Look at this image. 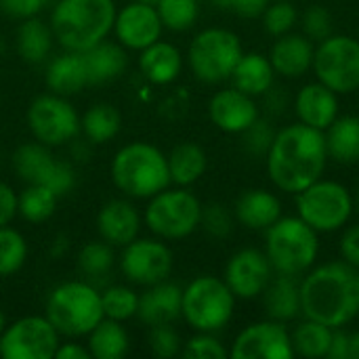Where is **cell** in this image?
Here are the masks:
<instances>
[{
    "instance_id": "obj_5",
    "label": "cell",
    "mask_w": 359,
    "mask_h": 359,
    "mask_svg": "<svg viewBox=\"0 0 359 359\" xmlns=\"http://www.w3.org/2000/svg\"><path fill=\"white\" fill-rule=\"evenodd\" d=\"M265 255L273 267V273L305 276L318 261L320 238L299 215L280 217L269 229H265Z\"/></svg>"
},
{
    "instance_id": "obj_19",
    "label": "cell",
    "mask_w": 359,
    "mask_h": 359,
    "mask_svg": "<svg viewBox=\"0 0 359 359\" xmlns=\"http://www.w3.org/2000/svg\"><path fill=\"white\" fill-rule=\"evenodd\" d=\"M208 118L219 130L229 135H242L257 118H261V109L255 97L231 86L217 90L210 97Z\"/></svg>"
},
{
    "instance_id": "obj_9",
    "label": "cell",
    "mask_w": 359,
    "mask_h": 359,
    "mask_svg": "<svg viewBox=\"0 0 359 359\" xmlns=\"http://www.w3.org/2000/svg\"><path fill=\"white\" fill-rule=\"evenodd\" d=\"M299 217L318 233H332L343 229L353 210V194L339 181L318 179L297 194Z\"/></svg>"
},
{
    "instance_id": "obj_3",
    "label": "cell",
    "mask_w": 359,
    "mask_h": 359,
    "mask_svg": "<svg viewBox=\"0 0 359 359\" xmlns=\"http://www.w3.org/2000/svg\"><path fill=\"white\" fill-rule=\"evenodd\" d=\"M114 0H59L50 13V29L65 50H88L105 40L116 21Z\"/></svg>"
},
{
    "instance_id": "obj_1",
    "label": "cell",
    "mask_w": 359,
    "mask_h": 359,
    "mask_svg": "<svg viewBox=\"0 0 359 359\" xmlns=\"http://www.w3.org/2000/svg\"><path fill=\"white\" fill-rule=\"evenodd\" d=\"M324 133L303 122L276 130L273 143L265 156L271 183L286 194H299L318 179L328 166Z\"/></svg>"
},
{
    "instance_id": "obj_47",
    "label": "cell",
    "mask_w": 359,
    "mask_h": 359,
    "mask_svg": "<svg viewBox=\"0 0 359 359\" xmlns=\"http://www.w3.org/2000/svg\"><path fill=\"white\" fill-rule=\"evenodd\" d=\"M210 2L221 11H229V13L244 17V19L261 17L269 4V0H210Z\"/></svg>"
},
{
    "instance_id": "obj_6",
    "label": "cell",
    "mask_w": 359,
    "mask_h": 359,
    "mask_svg": "<svg viewBox=\"0 0 359 359\" xmlns=\"http://www.w3.org/2000/svg\"><path fill=\"white\" fill-rule=\"evenodd\" d=\"M44 316L59 334L69 339L86 337L105 318L101 292L88 282H63L50 290Z\"/></svg>"
},
{
    "instance_id": "obj_7",
    "label": "cell",
    "mask_w": 359,
    "mask_h": 359,
    "mask_svg": "<svg viewBox=\"0 0 359 359\" xmlns=\"http://www.w3.org/2000/svg\"><path fill=\"white\" fill-rule=\"evenodd\" d=\"M236 311V294L225 280L215 276H200L183 288L181 318L196 332L223 330Z\"/></svg>"
},
{
    "instance_id": "obj_46",
    "label": "cell",
    "mask_w": 359,
    "mask_h": 359,
    "mask_svg": "<svg viewBox=\"0 0 359 359\" xmlns=\"http://www.w3.org/2000/svg\"><path fill=\"white\" fill-rule=\"evenodd\" d=\"M147 343H149L151 353L160 359H170L181 353V337L170 324L151 326Z\"/></svg>"
},
{
    "instance_id": "obj_58",
    "label": "cell",
    "mask_w": 359,
    "mask_h": 359,
    "mask_svg": "<svg viewBox=\"0 0 359 359\" xmlns=\"http://www.w3.org/2000/svg\"><path fill=\"white\" fill-rule=\"evenodd\" d=\"M292 2H294V0H292Z\"/></svg>"
},
{
    "instance_id": "obj_48",
    "label": "cell",
    "mask_w": 359,
    "mask_h": 359,
    "mask_svg": "<svg viewBox=\"0 0 359 359\" xmlns=\"http://www.w3.org/2000/svg\"><path fill=\"white\" fill-rule=\"evenodd\" d=\"M46 0H0V11L13 19H29L36 17Z\"/></svg>"
},
{
    "instance_id": "obj_55",
    "label": "cell",
    "mask_w": 359,
    "mask_h": 359,
    "mask_svg": "<svg viewBox=\"0 0 359 359\" xmlns=\"http://www.w3.org/2000/svg\"><path fill=\"white\" fill-rule=\"evenodd\" d=\"M353 210L359 215V187L358 191H355V196H353Z\"/></svg>"
},
{
    "instance_id": "obj_18",
    "label": "cell",
    "mask_w": 359,
    "mask_h": 359,
    "mask_svg": "<svg viewBox=\"0 0 359 359\" xmlns=\"http://www.w3.org/2000/svg\"><path fill=\"white\" fill-rule=\"evenodd\" d=\"M162 29H164V25L160 21V15H158L156 6H151V4L133 0L130 4L122 6L116 13L114 34H116V40L124 48L143 50L149 44H154L156 40H160Z\"/></svg>"
},
{
    "instance_id": "obj_24",
    "label": "cell",
    "mask_w": 359,
    "mask_h": 359,
    "mask_svg": "<svg viewBox=\"0 0 359 359\" xmlns=\"http://www.w3.org/2000/svg\"><path fill=\"white\" fill-rule=\"evenodd\" d=\"M233 217L246 229L265 231L282 217V202L269 189H246L236 200Z\"/></svg>"
},
{
    "instance_id": "obj_10",
    "label": "cell",
    "mask_w": 359,
    "mask_h": 359,
    "mask_svg": "<svg viewBox=\"0 0 359 359\" xmlns=\"http://www.w3.org/2000/svg\"><path fill=\"white\" fill-rule=\"evenodd\" d=\"M202 202L187 187L164 189L149 198L143 221L160 240H183L200 227Z\"/></svg>"
},
{
    "instance_id": "obj_34",
    "label": "cell",
    "mask_w": 359,
    "mask_h": 359,
    "mask_svg": "<svg viewBox=\"0 0 359 359\" xmlns=\"http://www.w3.org/2000/svg\"><path fill=\"white\" fill-rule=\"evenodd\" d=\"M332 330L316 320H303L290 330V341L294 355L305 359H324L332 341Z\"/></svg>"
},
{
    "instance_id": "obj_2",
    "label": "cell",
    "mask_w": 359,
    "mask_h": 359,
    "mask_svg": "<svg viewBox=\"0 0 359 359\" xmlns=\"http://www.w3.org/2000/svg\"><path fill=\"white\" fill-rule=\"evenodd\" d=\"M301 316L343 328L359 316V269L345 261L311 267L301 276Z\"/></svg>"
},
{
    "instance_id": "obj_20",
    "label": "cell",
    "mask_w": 359,
    "mask_h": 359,
    "mask_svg": "<svg viewBox=\"0 0 359 359\" xmlns=\"http://www.w3.org/2000/svg\"><path fill=\"white\" fill-rule=\"evenodd\" d=\"M313 55H316L313 40H309L305 34L288 32L276 38L267 57L276 69V76L297 80V78H303L307 72H311Z\"/></svg>"
},
{
    "instance_id": "obj_33",
    "label": "cell",
    "mask_w": 359,
    "mask_h": 359,
    "mask_svg": "<svg viewBox=\"0 0 359 359\" xmlns=\"http://www.w3.org/2000/svg\"><path fill=\"white\" fill-rule=\"evenodd\" d=\"M53 29L36 17L23 19L17 29V50L27 63H42L53 48Z\"/></svg>"
},
{
    "instance_id": "obj_14",
    "label": "cell",
    "mask_w": 359,
    "mask_h": 359,
    "mask_svg": "<svg viewBox=\"0 0 359 359\" xmlns=\"http://www.w3.org/2000/svg\"><path fill=\"white\" fill-rule=\"evenodd\" d=\"M13 166L25 183L48 187L59 198L69 194L76 185L72 164L55 158L44 143H25L13 154Z\"/></svg>"
},
{
    "instance_id": "obj_35",
    "label": "cell",
    "mask_w": 359,
    "mask_h": 359,
    "mask_svg": "<svg viewBox=\"0 0 359 359\" xmlns=\"http://www.w3.org/2000/svg\"><path fill=\"white\" fill-rule=\"evenodd\" d=\"M122 126V116L111 103H95L80 118V130H84L90 143L111 141Z\"/></svg>"
},
{
    "instance_id": "obj_31",
    "label": "cell",
    "mask_w": 359,
    "mask_h": 359,
    "mask_svg": "<svg viewBox=\"0 0 359 359\" xmlns=\"http://www.w3.org/2000/svg\"><path fill=\"white\" fill-rule=\"evenodd\" d=\"M166 160H168L170 181L179 187H189L198 183L208 168L206 151L198 143H189V141L175 145L172 151L166 156Z\"/></svg>"
},
{
    "instance_id": "obj_53",
    "label": "cell",
    "mask_w": 359,
    "mask_h": 359,
    "mask_svg": "<svg viewBox=\"0 0 359 359\" xmlns=\"http://www.w3.org/2000/svg\"><path fill=\"white\" fill-rule=\"evenodd\" d=\"M53 359H93L88 347L80 343H59Z\"/></svg>"
},
{
    "instance_id": "obj_42",
    "label": "cell",
    "mask_w": 359,
    "mask_h": 359,
    "mask_svg": "<svg viewBox=\"0 0 359 359\" xmlns=\"http://www.w3.org/2000/svg\"><path fill=\"white\" fill-rule=\"evenodd\" d=\"M200 227L215 240H225L231 236L236 227V217L233 210H229L221 202H210L202 206V217H200Z\"/></svg>"
},
{
    "instance_id": "obj_11",
    "label": "cell",
    "mask_w": 359,
    "mask_h": 359,
    "mask_svg": "<svg viewBox=\"0 0 359 359\" xmlns=\"http://www.w3.org/2000/svg\"><path fill=\"white\" fill-rule=\"evenodd\" d=\"M311 69L337 95L359 90V40L347 34H330L318 42Z\"/></svg>"
},
{
    "instance_id": "obj_41",
    "label": "cell",
    "mask_w": 359,
    "mask_h": 359,
    "mask_svg": "<svg viewBox=\"0 0 359 359\" xmlns=\"http://www.w3.org/2000/svg\"><path fill=\"white\" fill-rule=\"evenodd\" d=\"M261 19L265 32L278 38L294 29V25L299 23V11L292 0H269Z\"/></svg>"
},
{
    "instance_id": "obj_21",
    "label": "cell",
    "mask_w": 359,
    "mask_h": 359,
    "mask_svg": "<svg viewBox=\"0 0 359 359\" xmlns=\"http://www.w3.org/2000/svg\"><path fill=\"white\" fill-rule=\"evenodd\" d=\"M294 111L299 122L324 133L339 118V95L320 80L309 82L297 90Z\"/></svg>"
},
{
    "instance_id": "obj_30",
    "label": "cell",
    "mask_w": 359,
    "mask_h": 359,
    "mask_svg": "<svg viewBox=\"0 0 359 359\" xmlns=\"http://www.w3.org/2000/svg\"><path fill=\"white\" fill-rule=\"evenodd\" d=\"M328 158L337 164L359 162V116H339L326 130Z\"/></svg>"
},
{
    "instance_id": "obj_57",
    "label": "cell",
    "mask_w": 359,
    "mask_h": 359,
    "mask_svg": "<svg viewBox=\"0 0 359 359\" xmlns=\"http://www.w3.org/2000/svg\"><path fill=\"white\" fill-rule=\"evenodd\" d=\"M4 328H6V324H4V316H2V311H0V334H2Z\"/></svg>"
},
{
    "instance_id": "obj_16",
    "label": "cell",
    "mask_w": 359,
    "mask_h": 359,
    "mask_svg": "<svg viewBox=\"0 0 359 359\" xmlns=\"http://www.w3.org/2000/svg\"><path fill=\"white\" fill-rule=\"evenodd\" d=\"M229 355L233 359H292L290 330L276 320L250 324L236 337Z\"/></svg>"
},
{
    "instance_id": "obj_25",
    "label": "cell",
    "mask_w": 359,
    "mask_h": 359,
    "mask_svg": "<svg viewBox=\"0 0 359 359\" xmlns=\"http://www.w3.org/2000/svg\"><path fill=\"white\" fill-rule=\"evenodd\" d=\"M261 297L269 320L288 324L301 318V278L278 273Z\"/></svg>"
},
{
    "instance_id": "obj_43",
    "label": "cell",
    "mask_w": 359,
    "mask_h": 359,
    "mask_svg": "<svg viewBox=\"0 0 359 359\" xmlns=\"http://www.w3.org/2000/svg\"><path fill=\"white\" fill-rule=\"evenodd\" d=\"M301 27H303V34L313 40L316 44L326 40L330 34H334V21H332V15L326 6L322 4H313L309 6L301 17Z\"/></svg>"
},
{
    "instance_id": "obj_15",
    "label": "cell",
    "mask_w": 359,
    "mask_h": 359,
    "mask_svg": "<svg viewBox=\"0 0 359 359\" xmlns=\"http://www.w3.org/2000/svg\"><path fill=\"white\" fill-rule=\"evenodd\" d=\"M120 269L128 282L149 288L168 280L172 271V250L164 242H160V238L133 240L124 246Z\"/></svg>"
},
{
    "instance_id": "obj_36",
    "label": "cell",
    "mask_w": 359,
    "mask_h": 359,
    "mask_svg": "<svg viewBox=\"0 0 359 359\" xmlns=\"http://www.w3.org/2000/svg\"><path fill=\"white\" fill-rule=\"evenodd\" d=\"M59 196L44 185L27 183V187L17 196V212L29 223H44L53 217Z\"/></svg>"
},
{
    "instance_id": "obj_23",
    "label": "cell",
    "mask_w": 359,
    "mask_h": 359,
    "mask_svg": "<svg viewBox=\"0 0 359 359\" xmlns=\"http://www.w3.org/2000/svg\"><path fill=\"white\" fill-rule=\"evenodd\" d=\"M181 301H183V288L179 284H172L168 280L149 286L147 292L139 297V320L143 324L160 326V324H172L181 318Z\"/></svg>"
},
{
    "instance_id": "obj_17",
    "label": "cell",
    "mask_w": 359,
    "mask_h": 359,
    "mask_svg": "<svg viewBox=\"0 0 359 359\" xmlns=\"http://www.w3.org/2000/svg\"><path fill=\"white\" fill-rule=\"evenodd\" d=\"M273 278V267L265 255V250L259 248H242L225 265L223 280L229 286V290L236 294V299L252 301L261 297L267 288V284Z\"/></svg>"
},
{
    "instance_id": "obj_26",
    "label": "cell",
    "mask_w": 359,
    "mask_h": 359,
    "mask_svg": "<svg viewBox=\"0 0 359 359\" xmlns=\"http://www.w3.org/2000/svg\"><path fill=\"white\" fill-rule=\"evenodd\" d=\"M139 69L151 84H170L181 76L183 69V55L181 50L164 40H156L147 48L141 50Z\"/></svg>"
},
{
    "instance_id": "obj_38",
    "label": "cell",
    "mask_w": 359,
    "mask_h": 359,
    "mask_svg": "<svg viewBox=\"0 0 359 359\" xmlns=\"http://www.w3.org/2000/svg\"><path fill=\"white\" fill-rule=\"evenodd\" d=\"M25 259H27L25 238L8 225L0 227V278L17 273L23 267Z\"/></svg>"
},
{
    "instance_id": "obj_4",
    "label": "cell",
    "mask_w": 359,
    "mask_h": 359,
    "mask_svg": "<svg viewBox=\"0 0 359 359\" xmlns=\"http://www.w3.org/2000/svg\"><path fill=\"white\" fill-rule=\"evenodd\" d=\"M114 185L128 198H151L172 181L166 156L151 143L135 141L124 145L109 166Z\"/></svg>"
},
{
    "instance_id": "obj_22",
    "label": "cell",
    "mask_w": 359,
    "mask_h": 359,
    "mask_svg": "<svg viewBox=\"0 0 359 359\" xmlns=\"http://www.w3.org/2000/svg\"><path fill=\"white\" fill-rule=\"evenodd\" d=\"M97 231L103 242L124 248L141 231V215L128 200H109L97 215Z\"/></svg>"
},
{
    "instance_id": "obj_8",
    "label": "cell",
    "mask_w": 359,
    "mask_h": 359,
    "mask_svg": "<svg viewBox=\"0 0 359 359\" xmlns=\"http://www.w3.org/2000/svg\"><path fill=\"white\" fill-rule=\"evenodd\" d=\"M242 55V40L236 32L225 27H206L194 36L187 50V63L200 82L221 84L231 78Z\"/></svg>"
},
{
    "instance_id": "obj_45",
    "label": "cell",
    "mask_w": 359,
    "mask_h": 359,
    "mask_svg": "<svg viewBox=\"0 0 359 359\" xmlns=\"http://www.w3.org/2000/svg\"><path fill=\"white\" fill-rule=\"evenodd\" d=\"M181 353L187 359H225L229 355L225 345L215 337V332H198L185 343Z\"/></svg>"
},
{
    "instance_id": "obj_28",
    "label": "cell",
    "mask_w": 359,
    "mask_h": 359,
    "mask_svg": "<svg viewBox=\"0 0 359 359\" xmlns=\"http://www.w3.org/2000/svg\"><path fill=\"white\" fill-rule=\"evenodd\" d=\"M233 86L250 97H263L276 84V69L267 55L244 53L229 78Z\"/></svg>"
},
{
    "instance_id": "obj_49",
    "label": "cell",
    "mask_w": 359,
    "mask_h": 359,
    "mask_svg": "<svg viewBox=\"0 0 359 359\" xmlns=\"http://www.w3.org/2000/svg\"><path fill=\"white\" fill-rule=\"evenodd\" d=\"M339 250H341V257L345 263L359 269V223L345 229V233L341 236V242H339Z\"/></svg>"
},
{
    "instance_id": "obj_13",
    "label": "cell",
    "mask_w": 359,
    "mask_h": 359,
    "mask_svg": "<svg viewBox=\"0 0 359 359\" xmlns=\"http://www.w3.org/2000/svg\"><path fill=\"white\" fill-rule=\"evenodd\" d=\"M59 332L46 316H25L0 334L2 359H53L59 347Z\"/></svg>"
},
{
    "instance_id": "obj_40",
    "label": "cell",
    "mask_w": 359,
    "mask_h": 359,
    "mask_svg": "<svg viewBox=\"0 0 359 359\" xmlns=\"http://www.w3.org/2000/svg\"><path fill=\"white\" fill-rule=\"evenodd\" d=\"M101 305L105 318L126 322L139 311V294L128 286H109L101 292Z\"/></svg>"
},
{
    "instance_id": "obj_27",
    "label": "cell",
    "mask_w": 359,
    "mask_h": 359,
    "mask_svg": "<svg viewBox=\"0 0 359 359\" xmlns=\"http://www.w3.org/2000/svg\"><path fill=\"white\" fill-rule=\"evenodd\" d=\"M44 82L50 88V93L61 95V97H69V95L80 93L88 84V74H86L82 53L65 50V53L57 55L46 65Z\"/></svg>"
},
{
    "instance_id": "obj_54",
    "label": "cell",
    "mask_w": 359,
    "mask_h": 359,
    "mask_svg": "<svg viewBox=\"0 0 359 359\" xmlns=\"http://www.w3.org/2000/svg\"><path fill=\"white\" fill-rule=\"evenodd\" d=\"M349 359H359V330L349 332Z\"/></svg>"
},
{
    "instance_id": "obj_52",
    "label": "cell",
    "mask_w": 359,
    "mask_h": 359,
    "mask_svg": "<svg viewBox=\"0 0 359 359\" xmlns=\"http://www.w3.org/2000/svg\"><path fill=\"white\" fill-rule=\"evenodd\" d=\"M328 359H349V332L343 328L332 330V341L328 347Z\"/></svg>"
},
{
    "instance_id": "obj_51",
    "label": "cell",
    "mask_w": 359,
    "mask_h": 359,
    "mask_svg": "<svg viewBox=\"0 0 359 359\" xmlns=\"http://www.w3.org/2000/svg\"><path fill=\"white\" fill-rule=\"evenodd\" d=\"M17 215V194L11 185L0 181V227L8 225Z\"/></svg>"
},
{
    "instance_id": "obj_50",
    "label": "cell",
    "mask_w": 359,
    "mask_h": 359,
    "mask_svg": "<svg viewBox=\"0 0 359 359\" xmlns=\"http://www.w3.org/2000/svg\"><path fill=\"white\" fill-rule=\"evenodd\" d=\"M263 101H265V111H267V114H271V116H282V114L286 111V107H288L290 97H288V93H286L284 86L273 84V86L263 95Z\"/></svg>"
},
{
    "instance_id": "obj_39",
    "label": "cell",
    "mask_w": 359,
    "mask_h": 359,
    "mask_svg": "<svg viewBox=\"0 0 359 359\" xmlns=\"http://www.w3.org/2000/svg\"><path fill=\"white\" fill-rule=\"evenodd\" d=\"M78 269L86 278H103L111 271L116 263L114 246L107 242H90L78 252Z\"/></svg>"
},
{
    "instance_id": "obj_29",
    "label": "cell",
    "mask_w": 359,
    "mask_h": 359,
    "mask_svg": "<svg viewBox=\"0 0 359 359\" xmlns=\"http://www.w3.org/2000/svg\"><path fill=\"white\" fill-rule=\"evenodd\" d=\"M86 74H88V84H105L116 78H120L128 65L124 46L118 42H105L101 40L99 44L90 46L88 50H82Z\"/></svg>"
},
{
    "instance_id": "obj_37",
    "label": "cell",
    "mask_w": 359,
    "mask_h": 359,
    "mask_svg": "<svg viewBox=\"0 0 359 359\" xmlns=\"http://www.w3.org/2000/svg\"><path fill=\"white\" fill-rule=\"evenodd\" d=\"M156 11L162 25L170 32H185L194 27L200 17L198 0H158Z\"/></svg>"
},
{
    "instance_id": "obj_32",
    "label": "cell",
    "mask_w": 359,
    "mask_h": 359,
    "mask_svg": "<svg viewBox=\"0 0 359 359\" xmlns=\"http://www.w3.org/2000/svg\"><path fill=\"white\" fill-rule=\"evenodd\" d=\"M86 337V347L93 359H122L130 349L128 332L118 320L103 318Z\"/></svg>"
},
{
    "instance_id": "obj_12",
    "label": "cell",
    "mask_w": 359,
    "mask_h": 359,
    "mask_svg": "<svg viewBox=\"0 0 359 359\" xmlns=\"http://www.w3.org/2000/svg\"><path fill=\"white\" fill-rule=\"evenodd\" d=\"M27 126L36 141L59 147L80 133V116L61 95H40L27 107Z\"/></svg>"
},
{
    "instance_id": "obj_56",
    "label": "cell",
    "mask_w": 359,
    "mask_h": 359,
    "mask_svg": "<svg viewBox=\"0 0 359 359\" xmlns=\"http://www.w3.org/2000/svg\"><path fill=\"white\" fill-rule=\"evenodd\" d=\"M135 2H143V4H151V6H156V4H158V0H135Z\"/></svg>"
},
{
    "instance_id": "obj_44",
    "label": "cell",
    "mask_w": 359,
    "mask_h": 359,
    "mask_svg": "<svg viewBox=\"0 0 359 359\" xmlns=\"http://www.w3.org/2000/svg\"><path fill=\"white\" fill-rule=\"evenodd\" d=\"M273 137H276V128L271 126L269 120H263V118H257L244 133H242V145L244 149L255 156V158H265L271 143H273Z\"/></svg>"
}]
</instances>
